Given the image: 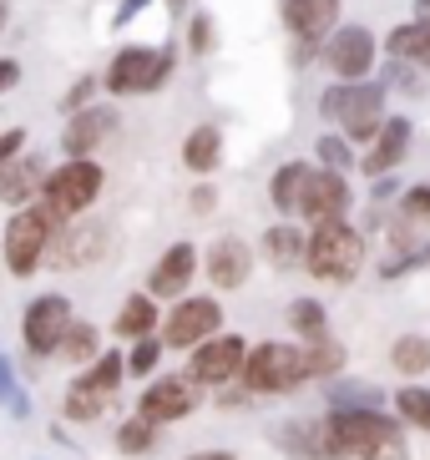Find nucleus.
Segmentation results:
<instances>
[{
	"label": "nucleus",
	"mask_w": 430,
	"mask_h": 460,
	"mask_svg": "<svg viewBox=\"0 0 430 460\" xmlns=\"http://www.w3.org/2000/svg\"><path fill=\"white\" fill-rule=\"evenodd\" d=\"M405 430L390 410H324V460H410Z\"/></svg>",
	"instance_id": "f257e3e1"
},
{
	"label": "nucleus",
	"mask_w": 430,
	"mask_h": 460,
	"mask_svg": "<svg viewBox=\"0 0 430 460\" xmlns=\"http://www.w3.org/2000/svg\"><path fill=\"white\" fill-rule=\"evenodd\" d=\"M314 111H319L324 127H335L354 142V147H370L390 117V86L370 76V82H329L314 96Z\"/></svg>",
	"instance_id": "f03ea898"
},
{
	"label": "nucleus",
	"mask_w": 430,
	"mask_h": 460,
	"mask_svg": "<svg viewBox=\"0 0 430 460\" xmlns=\"http://www.w3.org/2000/svg\"><path fill=\"white\" fill-rule=\"evenodd\" d=\"M364 258H370V233L354 228L350 217H329V223H314L309 228V253H304V269L319 284H354L364 273Z\"/></svg>",
	"instance_id": "7ed1b4c3"
},
{
	"label": "nucleus",
	"mask_w": 430,
	"mask_h": 460,
	"mask_svg": "<svg viewBox=\"0 0 430 460\" xmlns=\"http://www.w3.org/2000/svg\"><path fill=\"white\" fill-rule=\"evenodd\" d=\"M67 228V217L56 213L51 203H26L15 208L11 223H5V238H0V258H5V273L11 279H31V273L51 258L56 233Z\"/></svg>",
	"instance_id": "20e7f679"
},
{
	"label": "nucleus",
	"mask_w": 430,
	"mask_h": 460,
	"mask_svg": "<svg viewBox=\"0 0 430 460\" xmlns=\"http://www.w3.org/2000/svg\"><path fill=\"white\" fill-rule=\"evenodd\" d=\"M177 46H121L107 66V96H152L173 82Z\"/></svg>",
	"instance_id": "39448f33"
},
{
	"label": "nucleus",
	"mask_w": 430,
	"mask_h": 460,
	"mask_svg": "<svg viewBox=\"0 0 430 460\" xmlns=\"http://www.w3.org/2000/svg\"><path fill=\"white\" fill-rule=\"evenodd\" d=\"M243 385L254 394H294L299 385H309V365H304V344L289 339H264L243 359Z\"/></svg>",
	"instance_id": "423d86ee"
},
{
	"label": "nucleus",
	"mask_w": 430,
	"mask_h": 460,
	"mask_svg": "<svg viewBox=\"0 0 430 460\" xmlns=\"http://www.w3.org/2000/svg\"><path fill=\"white\" fill-rule=\"evenodd\" d=\"M380 61H385V36H375L364 21H345L324 41V56H319L329 82H370V76H380Z\"/></svg>",
	"instance_id": "0eeeda50"
},
{
	"label": "nucleus",
	"mask_w": 430,
	"mask_h": 460,
	"mask_svg": "<svg viewBox=\"0 0 430 460\" xmlns=\"http://www.w3.org/2000/svg\"><path fill=\"white\" fill-rule=\"evenodd\" d=\"M102 188H107V172L92 157H67V167H51L46 188H40V203H51L71 223V217H81L102 198Z\"/></svg>",
	"instance_id": "6e6552de"
},
{
	"label": "nucleus",
	"mask_w": 430,
	"mask_h": 460,
	"mask_svg": "<svg viewBox=\"0 0 430 460\" xmlns=\"http://www.w3.org/2000/svg\"><path fill=\"white\" fill-rule=\"evenodd\" d=\"M71 324H76L71 298L67 294H40V298H31L26 314H21V344H26L31 359H51V354H61V339H67Z\"/></svg>",
	"instance_id": "1a4fd4ad"
},
{
	"label": "nucleus",
	"mask_w": 430,
	"mask_h": 460,
	"mask_svg": "<svg viewBox=\"0 0 430 460\" xmlns=\"http://www.w3.org/2000/svg\"><path fill=\"white\" fill-rule=\"evenodd\" d=\"M223 334V304L213 294H188L177 298L162 319V344L167 349H198L202 339Z\"/></svg>",
	"instance_id": "9d476101"
},
{
	"label": "nucleus",
	"mask_w": 430,
	"mask_h": 460,
	"mask_svg": "<svg viewBox=\"0 0 430 460\" xmlns=\"http://www.w3.org/2000/svg\"><path fill=\"white\" fill-rule=\"evenodd\" d=\"M248 339L243 334H213L202 339L198 349H188V379L193 385H202V390H223V385H233V379L243 375V359H248Z\"/></svg>",
	"instance_id": "9b49d317"
},
{
	"label": "nucleus",
	"mask_w": 430,
	"mask_h": 460,
	"mask_svg": "<svg viewBox=\"0 0 430 460\" xmlns=\"http://www.w3.org/2000/svg\"><path fill=\"white\" fill-rule=\"evenodd\" d=\"M410 147H416V117H410V111H390L385 127H380V137L360 152V177L375 182V177L400 172L405 157H410Z\"/></svg>",
	"instance_id": "f8f14e48"
},
{
	"label": "nucleus",
	"mask_w": 430,
	"mask_h": 460,
	"mask_svg": "<svg viewBox=\"0 0 430 460\" xmlns=\"http://www.w3.org/2000/svg\"><path fill=\"white\" fill-rule=\"evenodd\" d=\"M350 208H354L350 172H335V167L314 163L309 182H304V198H299V217L314 228V223H329V217H350Z\"/></svg>",
	"instance_id": "ddd939ff"
},
{
	"label": "nucleus",
	"mask_w": 430,
	"mask_h": 460,
	"mask_svg": "<svg viewBox=\"0 0 430 460\" xmlns=\"http://www.w3.org/2000/svg\"><path fill=\"white\" fill-rule=\"evenodd\" d=\"M198 405H202V385H193L188 375H162L142 390L137 415L152 420V425H177V420H188Z\"/></svg>",
	"instance_id": "4468645a"
},
{
	"label": "nucleus",
	"mask_w": 430,
	"mask_h": 460,
	"mask_svg": "<svg viewBox=\"0 0 430 460\" xmlns=\"http://www.w3.org/2000/svg\"><path fill=\"white\" fill-rule=\"evenodd\" d=\"M279 26L289 41H329L345 26V0H279Z\"/></svg>",
	"instance_id": "2eb2a0df"
},
{
	"label": "nucleus",
	"mask_w": 430,
	"mask_h": 460,
	"mask_svg": "<svg viewBox=\"0 0 430 460\" xmlns=\"http://www.w3.org/2000/svg\"><path fill=\"white\" fill-rule=\"evenodd\" d=\"M254 248L243 243L238 233H223V238H213L208 243V253H202V273H208V284L223 288V294H238V288H248V279H254Z\"/></svg>",
	"instance_id": "dca6fc26"
},
{
	"label": "nucleus",
	"mask_w": 430,
	"mask_h": 460,
	"mask_svg": "<svg viewBox=\"0 0 430 460\" xmlns=\"http://www.w3.org/2000/svg\"><path fill=\"white\" fill-rule=\"evenodd\" d=\"M198 269H202V258H198V243H167V253L152 263V273H148V294L152 298H188V288H193V279H198Z\"/></svg>",
	"instance_id": "f3484780"
},
{
	"label": "nucleus",
	"mask_w": 430,
	"mask_h": 460,
	"mask_svg": "<svg viewBox=\"0 0 430 460\" xmlns=\"http://www.w3.org/2000/svg\"><path fill=\"white\" fill-rule=\"evenodd\" d=\"M107 253V228L102 223H92V217H71L67 228L56 233V243H51V269H86V263H96V258Z\"/></svg>",
	"instance_id": "a211bd4d"
},
{
	"label": "nucleus",
	"mask_w": 430,
	"mask_h": 460,
	"mask_svg": "<svg viewBox=\"0 0 430 460\" xmlns=\"http://www.w3.org/2000/svg\"><path fill=\"white\" fill-rule=\"evenodd\" d=\"M112 127H117V107H107V102H92V107L71 111L67 132H61V152H67V157H92V152L112 137Z\"/></svg>",
	"instance_id": "6ab92c4d"
},
{
	"label": "nucleus",
	"mask_w": 430,
	"mask_h": 460,
	"mask_svg": "<svg viewBox=\"0 0 430 460\" xmlns=\"http://www.w3.org/2000/svg\"><path fill=\"white\" fill-rule=\"evenodd\" d=\"M258 253H264V263L279 273H294L304 269V253H309V233L299 228L294 217H279L273 228H264V238H258Z\"/></svg>",
	"instance_id": "aec40b11"
},
{
	"label": "nucleus",
	"mask_w": 430,
	"mask_h": 460,
	"mask_svg": "<svg viewBox=\"0 0 430 460\" xmlns=\"http://www.w3.org/2000/svg\"><path fill=\"white\" fill-rule=\"evenodd\" d=\"M273 446L289 460H324V415H294L273 425Z\"/></svg>",
	"instance_id": "412c9836"
},
{
	"label": "nucleus",
	"mask_w": 430,
	"mask_h": 460,
	"mask_svg": "<svg viewBox=\"0 0 430 460\" xmlns=\"http://www.w3.org/2000/svg\"><path fill=\"white\" fill-rule=\"evenodd\" d=\"M385 56L410 61V66H420L430 76V15H410V21L385 31Z\"/></svg>",
	"instance_id": "4be33fe9"
},
{
	"label": "nucleus",
	"mask_w": 430,
	"mask_h": 460,
	"mask_svg": "<svg viewBox=\"0 0 430 460\" xmlns=\"http://www.w3.org/2000/svg\"><path fill=\"white\" fill-rule=\"evenodd\" d=\"M46 163L40 157H15L5 172H0V203L5 208H26L40 198V188H46Z\"/></svg>",
	"instance_id": "5701e85b"
},
{
	"label": "nucleus",
	"mask_w": 430,
	"mask_h": 460,
	"mask_svg": "<svg viewBox=\"0 0 430 460\" xmlns=\"http://www.w3.org/2000/svg\"><path fill=\"white\" fill-rule=\"evenodd\" d=\"M309 172H314V163H304V157H289V163L273 167V177H269V208L279 217H299V198H304Z\"/></svg>",
	"instance_id": "b1692460"
},
{
	"label": "nucleus",
	"mask_w": 430,
	"mask_h": 460,
	"mask_svg": "<svg viewBox=\"0 0 430 460\" xmlns=\"http://www.w3.org/2000/svg\"><path fill=\"white\" fill-rule=\"evenodd\" d=\"M183 167L193 177H213L223 167V127L213 122H198L188 137H183Z\"/></svg>",
	"instance_id": "393cba45"
},
{
	"label": "nucleus",
	"mask_w": 430,
	"mask_h": 460,
	"mask_svg": "<svg viewBox=\"0 0 430 460\" xmlns=\"http://www.w3.org/2000/svg\"><path fill=\"white\" fill-rule=\"evenodd\" d=\"M390 394L370 385V379H354V375H339L324 385V410H385Z\"/></svg>",
	"instance_id": "a878e982"
},
{
	"label": "nucleus",
	"mask_w": 430,
	"mask_h": 460,
	"mask_svg": "<svg viewBox=\"0 0 430 460\" xmlns=\"http://www.w3.org/2000/svg\"><path fill=\"white\" fill-rule=\"evenodd\" d=\"M112 405V390H102L92 375H76L67 385V400H61V415L76 420V425H92V420H102V410Z\"/></svg>",
	"instance_id": "bb28decb"
},
{
	"label": "nucleus",
	"mask_w": 430,
	"mask_h": 460,
	"mask_svg": "<svg viewBox=\"0 0 430 460\" xmlns=\"http://www.w3.org/2000/svg\"><path fill=\"white\" fill-rule=\"evenodd\" d=\"M117 329L121 339H148V334H157L162 329V314H157V298L152 294H132L127 304L117 309Z\"/></svg>",
	"instance_id": "cd10ccee"
},
{
	"label": "nucleus",
	"mask_w": 430,
	"mask_h": 460,
	"mask_svg": "<svg viewBox=\"0 0 430 460\" xmlns=\"http://www.w3.org/2000/svg\"><path fill=\"white\" fill-rule=\"evenodd\" d=\"M283 319H289V329L299 334V344H319V339H329V334H335V329H329V309H324L319 298H309V294H304V298H294Z\"/></svg>",
	"instance_id": "c85d7f7f"
},
{
	"label": "nucleus",
	"mask_w": 430,
	"mask_h": 460,
	"mask_svg": "<svg viewBox=\"0 0 430 460\" xmlns=\"http://www.w3.org/2000/svg\"><path fill=\"white\" fill-rule=\"evenodd\" d=\"M390 369H400L405 379L430 375V334H400L390 344Z\"/></svg>",
	"instance_id": "c756f323"
},
{
	"label": "nucleus",
	"mask_w": 430,
	"mask_h": 460,
	"mask_svg": "<svg viewBox=\"0 0 430 460\" xmlns=\"http://www.w3.org/2000/svg\"><path fill=\"white\" fill-rule=\"evenodd\" d=\"M395 415L410 425V430H426L430 435V385H420V379H405L400 390L390 394Z\"/></svg>",
	"instance_id": "7c9ffc66"
},
{
	"label": "nucleus",
	"mask_w": 430,
	"mask_h": 460,
	"mask_svg": "<svg viewBox=\"0 0 430 460\" xmlns=\"http://www.w3.org/2000/svg\"><path fill=\"white\" fill-rule=\"evenodd\" d=\"M304 365H309V379H324V385H329V379L345 375V365H350V349H345V344L329 334V339H319V344H304Z\"/></svg>",
	"instance_id": "2f4dec72"
},
{
	"label": "nucleus",
	"mask_w": 430,
	"mask_h": 460,
	"mask_svg": "<svg viewBox=\"0 0 430 460\" xmlns=\"http://www.w3.org/2000/svg\"><path fill=\"white\" fill-rule=\"evenodd\" d=\"M314 163L319 167H335V172H360V152H354V142L345 132H319L314 137Z\"/></svg>",
	"instance_id": "473e14b6"
},
{
	"label": "nucleus",
	"mask_w": 430,
	"mask_h": 460,
	"mask_svg": "<svg viewBox=\"0 0 430 460\" xmlns=\"http://www.w3.org/2000/svg\"><path fill=\"white\" fill-rule=\"evenodd\" d=\"M430 269V243H416V248H385L375 263V273L385 279V284H395V279H410V273H426Z\"/></svg>",
	"instance_id": "72a5a7b5"
},
{
	"label": "nucleus",
	"mask_w": 430,
	"mask_h": 460,
	"mask_svg": "<svg viewBox=\"0 0 430 460\" xmlns=\"http://www.w3.org/2000/svg\"><path fill=\"white\" fill-rule=\"evenodd\" d=\"M96 354H102V329L96 324H86V319H76V324L67 329V339H61V359L67 365H92Z\"/></svg>",
	"instance_id": "f704fd0d"
},
{
	"label": "nucleus",
	"mask_w": 430,
	"mask_h": 460,
	"mask_svg": "<svg viewBox=\"0 0 430 460\" xmlns=\"http://www.w3.org/2000/svg\"><path fill=\"white\" fill-rule=\"evenodd\" d=\"M157 430L162 425H152V420H142V415L121 420L117 425V450L121 456H152V450H157Z\"/></svg>",
	"instance_id": "c9c22d12"
},
{
	"label": "nucleus",
	"mask_w": 430,
	"mask_h": 460,
	"mask_svg": "<svg viewBox=\"0 0 430 460\" xmlns=\"http://www.w3.org/2000/svg\"><path fill=\"white\" fill-rule=\"evenodd\" d=\"M0 405H5L11 420L31 415V394H26V385H21V375H15V365L5 359V354H0Z\"/></svg>",
	"instance_id": "e433bc0d"
},
{
	"label": "nucleus",
	"mask_w": 430,
	"mask_h": 460,
	"mask_svg": "<svg viewBox=\"0 0 430 460\" xmlns=\"http://www.w3.org/2000/svg\"><path fill=\"white\" fill-rule=\"evenodd\" d=\"M380 82L390 86V92L426 96V71H420V66H410V61H395V56H385V61H380Z\"/></svg>",
	"instance_id": "4c0bfd02"
},
{
	"label": "nucleus",
	"mask_w": 430,
	"mask_h": 460,
	"mask_svg": "<svg viewBox=\"0 0 430 460\" xmlns=\"http://www.w3.org/2000/svg\"><path fill=\"white\" fill-rule=\"evenodd\" d=\"M81 375H92L102 390H112L117 394L121 390V379H127V354H117V349H107V354H96L92 365L81 369Z\"/></svg>",
	"instance_id": "58836bf2"
},
{
	"label": "nucleus",
	"mask_w": 430,
	"mask_h": 460,
	"mask_svg": "<svg viewBox=\"0 0 430 460\" xmlns=\"http://www.w3.org/2000/svg\"><path fill=\"white\" fill-rule=\"evenodd\" d=\"M218 51V21L208 11H193L188 15V56H213Z\"/></svg>",
	"instance_id": "ea45409f"
},
{
	"label": "nucleus",
	"mask_w": 430,
	"mask_h": 460,
	"mask_svg": "<svg viewBox=\"0 0 430 460\" xmlns=\"http://www.w3.org/2000/svg\"><path fill=\"white\" fill-rule=\"evenodd\" d=\"M162 334H148V339H132V354H127V375H142L148 379L152 369H157V359H162Z\"/></svg>",
	"instance_id": "a19ab883"
},
{
	"label": "nucleus",
	"mask_w": 430,
	"mask_h": 460,
	"mask_svg": "<svg viewBox=\"0 0 430 460\" xmlns=\"http://www.w3.org/2000/svg\"><path fill=\"white\" fill-rule=\"evenodd\" d=\"M400 208L416 228H430V182H405V192H400Z\"/></svg>",
	"instance_id": "79ce46f5"
},
{
	"label": "nucleus",
	"mask_w": 430,
	"mask_h": 460,
	"mask_svg": "<svg viewBox=\"0 0 430 460\" xmlns=\"http://www.w3.org/2000/svg\"><path fill=\"white\" fill-rule=\"evenodd\" d=\"M96 92H102V82H96V76H76V82L67 86V96H61V111H81V107H92L96 102Z\"/></svg>",
	"instance_id": "37998d69"
},
{
	"label": "nucleus",
	"mask_w": 430,
	"mask_h": 460,
	"mask_svg": "<svg viewBox=\"0 0 430 460\" xmlns=\"http://www.w3.org/2000/svg\"><path fill=\"white\" fill-rule=\"evenodd\" d=\"M26 152V127H11V132H0V172L15 163Z\"/></svg>",
	"instance_id": "c03bdc74"
},
{
	"label": "nucleus",
	"mask_w": 430,
	"mask_h": 460,
	"mask_svg": "<svg viewBox=\"0 0 430 460\" xmlns=\"http://www.w3.org/2000/svg\"><path fill=\"white\" fill-rule=\"evenodd\" d=\"M400 192H405V182L400 177H375V182H370V203H400Z\"/></svg>",
	"instance_id": "a18cd8bd"
},
{
	"label": "nucleus",
	"mask_w": 430,
	"mask_h": 460,
	"mask_svg": "<svg viewBox=\"0 0 430 460\" xmlns=\"http://www.w3.org/2000/svg\"><path fill=\"white\" fill-rule=\"evenodd\" d=\"M188 208H193V213H198V217L218 213V188H213V182H198V188L188 192Z\"/></svg>",
	"instance_id": "49530a36"
},
{
	"label": "nucleus",
	"mask_w": 430,
	"mask_h": 460,
	"mask_svg": "<svg viewBox=\"0 0 430 460\" xmlns=\"http://www.w3.org/2000/svg\"><path fill=\"white\" fill-rule=\"evenodd\" d=\"M148 5H152V0H121L117 11H112V26H117V31H127V26L137 21V15L148 11Z\"/></svg>",
	"instance_id": "de8ad7c7"
},
{
	"label": "nucleus",
	"mask_w": 430,
	"mask_h": 460,
	"mask_svg": "<svg viewBox=\"0 0 430 460\" xmlns=\"http://www.w3.org/2000/svg\"><path fill=\"white\" fill-rule=\"evenodd\" d=\"M15 82H21V61H11V56H0V96L11 92Z\"/></svg>",
	"instance_id": "09e8293b"
},
{
	"label": "nucleus",
	"mask_w": 430,
	"mask_h": 460,
	"mask_svg": "<svg viewBox=\"0 0 430 460\" xmlns=\"http://www.w3.org/2000/svg\"><path fill=\"white\" fill-rule=\"evenodd\" d=\"M183 460H238L233 450H193V456H183Z\"/></svg>",
	"instance_id": "8fccbe9b"
},
{
	"label": "nucleus",
	"mask_w": 430,
	"mask_h": 460,
	"mask_svg": "<svg viewBox=\"0 0 430 460\" xmlns=\"http://www.w3.org/2000/svg\"><path fill=\"white\" fill-rule=\"evenodd\" d=\"M162 5H167V15H177V21H183V15H193V0H162Z\"/></svg>",
	"instance_id": "3c124183"
},
{
	"label": "nucleus",
	"mask_w": 430,
	"mask_h": 460,
	"mask_svg": "<svg viewBox=\"0 0 430 460\" xmlns=\"http://www.w3.org/2000/svg\"><path fill=\"white\" fill-rule=\"evenodd\" d=\"M410 15H430V0H410Z\"/></svg>",
	"instance_id": "603ef678"
},
{
	"label": "nucleus",
	"mask_w": 430,
	"mask_h": 460,
	"mask_svg": "<svg viewBox=\"0 0 430 460\" xmlns=\"http://www.w3.org/2000/svg\"><path fill=\"white\" fill-rule=\"evenodd\" d=\"M5 21H11V0H0V31H5Z\"/></svg>",
	"instance_id": "864d4df0"
}]
</instances>
